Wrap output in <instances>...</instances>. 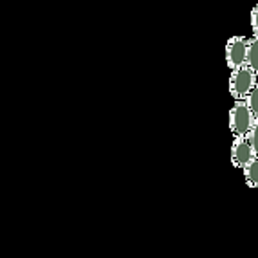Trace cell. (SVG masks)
<instances>
[{"mask_svg": "<svg viewBox=\"0 0 258 258\" xmlns=\"http://www.w3.org/2000/svg\"><path fill=\"white\" fill-rule=\"evenodd\" d=\"M254 117L251 114L245 99H237L229 108V130L235 138H247L254 125Z\"/></svg>", "mask_w": 258, "mask_h": 258, "instance_id": "obj_1", "label": "cell"}, {"mask_svg": "<svg viewBox=\"0 0 258 258\" xmlns=\"http://www.w3.org/2000/svg\"><path fill=\"white\" fill-rule=\"evenodd\" d=\"M254 78L256 76H254L253 71H251L247 65H244L240 69L231 71V78H229V94H231V98L235 99V101H237V99L247 98L249 91L253 89L254 83H256Z\"/></svg>", "mask_w": 258, "mask_h": 258, "instance_id": "obj_2", "label": "cell"}, {"mask_svg": "<svg viewBox=\"0 0 258 258\" xmlns=\"http://www.w3.org/2000/svg\"><path fill=\"white\" fill-rule=\"evenodd\" d=\"M245 56H247V42L242 36H235L228 42L226 47V60L231 71L240 69L245 65Z\"/></svg>", "mask_w": 258, "mask_h": 258, "instance_id": "obj_3", "label": "cell"}, {"mask_svg": "<svg viewBox=\"0 0 258 258\" xmlns=\"http://www.w3.org/2000/svg\"><path fill=\"white\" fill-rule=\"evenodd\" d=\"M254 157L253 148H251L247 138H235L231 145V163L235 168L242 170L245 164L249 163L251 159Z\"/></svg>", "mask_w": 258, "mask_h": 258, "instance_id": "obj_4", "label": "cell"}, {"mask_svg": "<svg viewBox=\"0 0 258 258\" xmlns=\"http://www.w3.org/2000/svg\"><path fill=\"white\" fill-rule=\"evenodd\" d=\"M242 172H244V181L247 184V188L258 189V157H253L242 168Z\"/></svg>", "mask_w": 258, "mask_h": 258, "instance_id": "obj_5", "label": "cell"}, {"mask_svg": "<svg viewBox=\"0 0 258 258\" xmlns=\"http://www.w3.org/2000/svg\"><path fill=\"white\" fill-rule=\"evenodd\" d=\"M245 65L253 71L254 76H258V36H254L247 43V56H245Z\"/></svg>", "mask_w": 258, "mask_h": 258, "instance_id": "obj_6", "label": "cell"}, {"mask_svg": "<svg viewBox=\"0 0 258 258\" xmlns=\"http://www.w3.org/2000/svg\"><path fill=\"white\" fill-rule=\"evenodd\" d=\"M245 103H247V107H249L254 119H258V83H254L253 89L249 91V94H247V98H245Z\"/></svg>", "mask_w": 258, "mask_h": 258, "instance_id": "obj_7", "label": "cell"}, {"mask_svg": "<svg viewBox=\"0 0 258 258\" xmlns=\"http://www.w3.org/2000/svg\"><path fill=\"white\" fill-rule=\"evenodd\" d=\"M247 141H249L251 148H253L254 157H258V119L254 121L253 128H251V132L247 134Z\"/></svg>", "mask_w": 258, "mask_h": 258, "instance_id": "obj_8", "label": "cell"}, {"mask_svg": "<svg viewBox=\"0 0 258 258\" xmlns=\"http://www.w3.org/2000/svg\"><path fill=\"white\" fill-rule=\"evenodd\" d=\"M251 24H253V29H254V33H256V36H258V6L254 8V11H253V17H251Z\"/></svg>", "mask_w": 258, "mask_h": 258, "instance_id": "obj_9", "label": "cell"}]
</instances>
